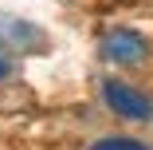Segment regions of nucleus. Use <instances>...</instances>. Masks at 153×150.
<instances>
[{"label":"nucleus","mask_w":153,"mask_h":150,"mask_svg":"<svg viewBox=\"0 0 153 150\" xmlns=\"http://www.w3.org/2000/svg\"><path fill=\"white\" fill-rule=\"evenodd\" d=\"M102 103L122 123H134V127L153 123V95H145L141 87H134L126 79H102Z\"/></svg>","instance_id":"f257e3e1"},{"label":"nucleus","mask_w":153,"mask_h":150,"mask_svg":"<svg viewBox=\"0 0 153 150\" xmlns=\"http://www.w3.org/2000/svg\"><path fill=\"white\" fill-rule=\"evenodd\" d=\"M98 55L106 63H114V67H141V63H149L153 47H149V40L141 32H134V28H110V32L98 40Z\"/></svg>","instance_id":"f03ea898"},{"label":"nucleus","mask_w":153,"mask_h":150,"mask_svg":"<svg viewBox=\"0 0 153 150\" xmlns=\"http://www.w3.org/2000/svg\"><path fill=\"white\" fill-rule=\"evenodd\" d=\"M0 51L39 55V51H47V32H43V28H36L32 20H20V16H0Z\"/></svg>","instance_id":"7ed1b4c3"},{"label":"nucleus","mask_w":153,"mask_h":150,"mask_svg":"<svg viewBox=\"0 0 153 150\" xmlns=\"http://www.w3.org/2000/svg\"><path fill=\"white\" fill-rule=\"evenodd\" d=\"M90 150H149L141 138H130V134H106L98 142H90Z\"/></svg>","instance_id":"20e7f679"},{"label":"nucleus","mask_w":153,"mask_h":150,"mask_svg":"<svg viewBox=\"0 0 153 150\" xmlns=\"http://www.w3.org/2000/svg\"><path fill=\"white\" fill-rule=\"evenodd\" d=\"M12 75V59H8V51H0V79H8Z\"/></svg>","instance_id":"39448f33"}]
</instances>
